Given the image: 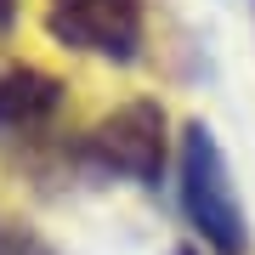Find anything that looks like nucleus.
Masks as SVG:
<instances>
[{"label": "nucleus", "mask_w": 255, "mask_h": 255, "mask_svg": "<svg viewBox=\"0 0 255 255\" xmlns=\"http://www.w3.org/2000/svg\"><path fill=\"white\" fill-rule=\"evenodd\" d=\"M182 204H187V221L199 227V238L216 255H250V221L238 210L233 170L221 159V142L199 119L182 130Z\"/></svg>", "instance_id": "1"}, {"label": "nucleus", "mask_w": 255, "mask_h": 255, "mask_svg": "<svg viewBox=\"0 0 255 255\" xmlns=\"http://www.w3.org/2000/svg\"><path fill=\"white\" fill-rule=\"evenodd\" d=\"M91 159L130 182H159L164 170V108L159 102H125L85 136Z\"/></svg>", "instance_id": "3"}, {"label": "nucleus", "mask_w": 255, "mask_h": 255, "mask_svg": "<svg viewBox=\"0 0 255 255\" xmlns=\"http://www.w3.org/2000/svg\"><path fill=\"white\" fill-rule=\"evenodd\" d=\"M182 255H193V250H182Z\"/></svg>", "instance_id": "7"}, {"label": "nucleus", "mask_w": 255, "mask_h": 255, "mask_svg": "<svg viewBox=\"0 0 255 255\" xmlns=\"http://www.w3.org/2000/svg\"><path fill=\"white\" fill-rule=\"evenodd\" d=\"M57 108H63V85L46 68H6L0 74V147H28L51 130Z\"/></svg>", "instance_id": "4"}, {"label": "nucleus", "mask_w": 255, "mask_h": 255, "mask_svg": "<svg viewBox=\"0 0 255 255\" xmlns=\"http://www.w3.org/2000/svg\"><path fill=\"white\" fill-rule=\"evenodd\" d=\"M46 28L68 51L130 63L142 46V0H46Z\"/></svg>", "instance_id": "2"}, {"label": "nucleus", "mask_w": 255, "mask_h": 255, "mask_svg": "<svg viewBox=\"0 0 255 255\" xmlns=\"http://www.w3.org/2000/svg\"><path fill=\"white\" fill-rule=\"evenodd\" d=\"M11 11H17V0H0V28L11 23Z\"/></svg>", "instance_id": "6"}, {"label": "nucleus", "mask_w": 255, "mask_h": 255, "mask_svg": "<svg viewBox=\"0 0 255 255\" xmlns=\"http://www.w3.org/2000/svg\"><path fill=\"white\" fill-rule=\"evenodd\" d=\"M0 255H51V250H46V238L28 233L23 221H6V216H0Z\"/></svg>", "instance_id": "5"}]
</instances>
